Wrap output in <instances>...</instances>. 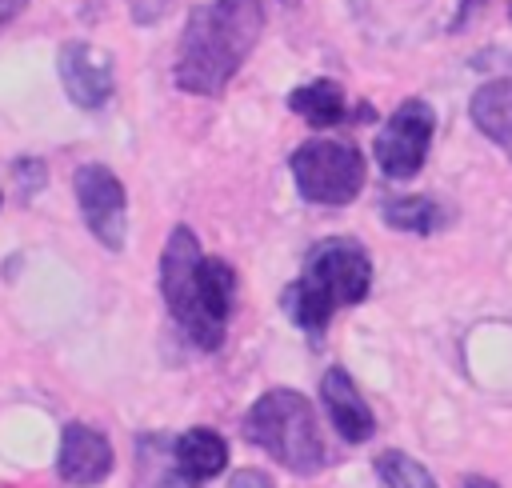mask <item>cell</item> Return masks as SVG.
Here are the masks:
<instances>
[{
	"mask_svg": "<svg viewBox=\"0 0 512 488\" xmlns=\"http://www.w3.org/2000/svg\"><path fill=\"white\" fill-rule=\"evenodd\" d=\"M264 32L260 0H208L192 8L176 48V88L192 96H220L240 72Z\"/></svg>",
	"mask_w": 512,
	"mask_h": 488,
	"instance_id": "obj_1",
	"label": "cell"
},
{
	"mask_svg": "<svg viewBox=\"0 0 512 488\" xmlns=\"http://www.w3.org/2000/svg\"><path fill=\"white\" fill-rule=\"evenodd\" d=\"M368 288H372L368 252L356 240L332 236L308 252L300 280H292L284 288L280 304L296 328H304L308 336H320L324 324L332 320V312L344 304H360L368 296Z\"/></svg>",
	"mask_w": 512,
	"mask_h": 488,
	"instance_id": "obj_2",
	"label": "cell"
},
{
	"mask_svg": "<svg viewBox=\"0 0 512 488\" xmlns=\"http://www.w3.org/2000/svg\"><path fill=\"white\" fill-rule=\"evenodd\" d=\"M244 440L264 448L288 472L312 476L324 468V440L312 404L292 388L264 392L244 416Z\"/></svg>",
	"mask_w": 512,
	"mask_h": 488,
	"instance_id": "obj_3",
	"label": "cell"
},
{
	"mask_svg": "<svg viewBox=\"0 0 512 488\" xmlns=\"http://www.w3.org/2000/svg\"><path fill=\"white\" fill-rule=\"evenodd\" d=\"M200 240L192 228L176 224L168 244H164V256H160V292H164V304L172 312V320L188 332V340L204 352L220 348L224 340V328L204 312V300H200Z\"/></svg>",
	"mask_w": 512,
	"mask_h": 488,
	"instance_id": "obj_4",
	"label": "cell"
},
{
	"mask_svg": "<svg viewBox=\"0 0 512 488\" xmlns=\"http://www.w3.org/2000/svg\"><path fill=\"white\" fill-rule=\"evenodd\" d=\"M292 180L308 204H348L364 184V156L340 140H308L292 152Z\"/></svg>",
	"mask_w": 512,
	"mask_h": 488,
	"instance_id": "obj_5",
	"label": "cell"
},
{
	"mask_svg": "<svg viewBox=\"0 0 512 488\" xmlns=\"http://www.w3.org/2000/svg\"><path fill=\"white\" fill-rule=\"evenodd\" d=\"M436 112L424 100H404L376 132V164L388 180H408L424 168Z\"/></svg>",
	"mask_w": 512,
	"mask_h": 488,
	"instance_id": "obj_6",
	"label": "cell"
},
{
	"mask_svg": "<svg viewBox=\"0 0 512 488\" xmlns=\"http://www.w3.org/2000/svg\"><path fill=\"white\" fill-rule=\"evenodd\" d=\"M76 204H80V216H84L88 232L108 252H120L124 236H128V196H124L120 176L104 164L76 168Z\"/></svg>",
	"mask_w": 512,
	"mask_h": 488,
	"instance_id": "obj_7",
	"label": "cell"
},
{
	"mask_svg": "<svg viewBox=\"0 0 512 488\" xmlns=\"http://www.w3.org/2000/svg\"><path fill=\"white\" fill-rule=\"evenodd\" d=\"M56 68H60V84L68 92V100L84 112H96L108 104L112 96V56L88 40H68L60 44V56H56Z\"/></svg>",
	"mask_w": 512,
	"mask_h": 488,
	"instance_id": "obj_8",
	"label": "cell"
},
{
	"mask_svg": "<svg viewBox=\"0 0 512 488\" xmlns=\"http://www.w3.org/2000/svg\"><path fill=\"white\" fill-rule=\"evenodd\" d=\"M112 444L104 432H96L92 424H64V436H60V460H56V472L64 484L72 488H92L100 480H108L112 472Z\"/></svg>",
	"mask_w": 512,
	"mask_h": 488,
	"instance_id": "obj_9",
	"label": "cell"
},
{
	"mask_svg": "<svg viewBox=\"0 0 512 488\" xmlns=\"http://www.w3.org/2000/svg\"><path fill=\"white\" fill-rule=\"evenodd\" d=\"M320 400H324L328 420L336 424V432L344 440L364 444L376 432V416H372V408L364 404V396L356 392V384H352V376L344 368H328L320 376Z\"/></svg>",
	"mask_w": 512,
	"mask_h": 488,
	"instance_id": "obj_10",
	"label": "cell"
},
{
	"mask_svg": "<svg viewBox=\"0 0 512 488\" xmlns=\"http://www.w3.org/2000/svg\"><path fill=\"white\" fill-rule=\"evenodd\" d=\"M468 112H472V124L488 140H496L504 148V156L512 160V80H488V84H480L476 96H472V104H468Z\"/></svg>",
	"mask_w": 512,
	"mask_h": 488,
	"instance_id": "obj_11",
	"label": "cell"
},
{
	"mask_svg": "<svg viewBox=\"0 0 512 488\" xmlns=\"http://www.w3.org/2000/svg\"><path fill=\"white\" fill-rule=\"evenodd\" d=\"M224 464H228V444H224L220 432H212V428H188L184 436H176V468L184 476H192L196 484L220 476Z\"/></svg>",
	"mask_w": 512,
	"mask_h": 488,
	"instance_id": "obj_12",
	"label": "cell"
},
{
	"mask_svg": "<svg viewBox=\"0 0 512 488\" xmlns=\"http://www.w3.org/2000/svg\"><path fill=\"white\" fill-rule=\"evenodd\" d=\"M288 108L296 116H304L312 128H332L344 120V92L336 80H312V84H300L296 92H288Z\"/></svg>",
	"mask_w": 512,
	"mask_h": 488,
	"instance_id": "obj_13",
	"label": "cell"
},
{
	"mask_svg": "<svg viewBox=\"0 0 512 488\" xmlns=\"http://www.w3.org/2000/svg\"><path fill=\"white\" fill-rule=\"evenodd\" d=\"M380 216L396 232H416V236H428V232L444 228V220H448V212L432 196H392L380 204Z\"/></svg>",
	"mask_w": 512,
	"mask_h": 488,
	"instance_id": "obj_14",
	"label": "cell"
},
{
	"mask_svg": "<svg viewBox=\"0 0 512 488\" xmlns=\"http://www.w3.org/2000/svg\"><path fill=\"white\" fill-rule=\"evenodd\" d=\"M232 296H236V272L228 260L220 256H204L200 260V300H204V312L224 328L228 312H232Z\"/></svg>",
	"mask_w": 512,
	"mask_h": 488,
	"instance_id": "obj_15",
	"label": "cell"
},
{
	"mask_svg": "<svg viewBox=\"0 0 512 488\" xmlns=\"http://www.w3.org/2000/svg\"><path fill=\"white\" fill-rule=\"evenodd\" d=\"M376 476L384 480V488H436V480L428 476L424 464H416L412 456L388 448L376 456Z\"/></svg>",
	"mask_w": 512,
	"mask_h": 488,
	"instance_id": "obj_16",
	"label": "cell"
},
{
	"mask_svg": "<svg viewBox=\"0 0 512 488\" xmlns=\"http://www.w3.org/2000/svg\"><path fill=\"white\" fill-rule=\"evenodd\" d=\"M128 4H132L136 24H152V20H160V16L168 12V4H172V0H128Z\"/></svg>",
	"mask_w": 512,
	"mask_h": 488,
	"instance_id": "obj_17",
	"label": "cell"
},
{
	"mask_svg": "<svg viewBox=\"0 0 512 488\" xmlns=\"http://www.w3.org/2000/svg\"><path fill=\"white\" fill-rule=\"evenodd\" d=\"M16 172L24 176V196H32L44 184V164L40 160H16Z\"/></svg>",
	"mask_w": 512,
	"mask_h": 488,
	"instance_id": "obj_18",
	"label": "cell"
},
{
	"mask_svg": "<svg viewBox=\"0 0 512 488\" xmlns=\"http://www.w3.org/2000/svg\"><path fill=\"white\" fill-rule=\"evenodd\" d=\"M228 488H272V480L260 468H240V472H232Z\"/></svg>",
	"mask_w": 512,
	"mask_h": 488,
	"instance_id": "obj_19",
	"label": "cell"
},
{
	"mask_svg": "<svg viewBox=\"0 0 512 488\" xmlns=\"http://www.w3.org/2000/svg\"><path fill=\"white\" fill-rule=\"evenodd\" d=\"M484 4H488V0H460V4H456V20H452V28H464Z\"/></svg>",
	"mask_w": 512,
	"mask_h": 488,
	"instance_id": "obj_20",
	"label": "cell"
},
{
	"mask_svg": "<svg viewBox=\"0 0 512 488\" xmlns=\"http://www.w3.org/2000/svg\"><path fill=\"white\" fill-rule=\"evenodd\" d=\"M156 488H196V480H192V476H184V472L176 468V472L160 476V484H156Z\"/></svg>",
	"mask_w": 512,
	"mask_h": 488,
	"instance_id": "obj_21",
	"label": "cell"
},
{
	"mask_svg": "<svg viewBox=\"0 0 512 488\" xmlns=\"http://www.w3.org/2000/svg\"><path fill=\"white\" fill-rule=\"evenodd\" d=\"M28 8V0H0V24H8V20H16L20 12Z\"/></svg>",
	"mask_w": 512,
	"mask_h": 488,
	"instance_id": "obj_22",
	"label": "cell"
},
{
	"mask_svg": "<svg viewBox=\"0 0 512 488\" xmlns=\"http://www.w3.org/2000/svg\"><path fill=\"white\" fill-rule=\"evenodd\" d=\"M464 488H500V484L488 476H464Z\"/></svg>",
	"mask_w": 512,
	"mask_h": 488,
	"instance_id": "obj_23",
	"label": "cell"
},
{
	"mask_svg": "<svg viewBox=\"0 0 512 488\" xmlns=\"http://www.w3.org/2000/svg\"><path fill=\"white\" fill-rule=\"evenodd\" d=\"M508 16H512V0H508Z\"/></svg>",
	"mask_w": 512,
	"mask_h": 488,
	"instance_id": "obj_24",
	"label": "cell"
},
{
	"mask_svg": "<svg viewBox=\"0 0 512 488\" xmlns=\"http://www.w3.org/2000/svg\"><path fill=\"white\" fill-rule=\"evenodd\" d=\"M0 200H4V196H0Z\"/></svg>",
	"mask_w": 512,
	"mask_h": 488,
	"instance_id": "obj_25",
	"label": "cell"
}]
</instances>
